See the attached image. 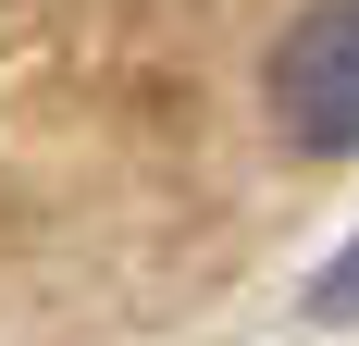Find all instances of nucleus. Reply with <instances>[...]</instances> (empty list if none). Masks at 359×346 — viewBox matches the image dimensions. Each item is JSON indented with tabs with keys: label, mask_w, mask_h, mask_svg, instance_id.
<instances>
[{
	"label": "nucleus",
	"mask_w": 359,
	"mask_h": 346,
	"mask_svg": "<svg viewBox=\"0 0 359 346\" xmlns=\"http://www.w3.org/2000/svg\"><path fill=\"white\" fill-rule=\"evenodd\" d=\"M273 124L297 148H359V0H310L273 50Z\"/></svg>",
	"instance_id": "1"
},
{
	"label": "nucleus",
	"mask_w": 359,
	"mask_h": 346,
	"mask_svg": "<svg viewBox=\"0 0 359 346\" xmlns=\"http://www.w3.org/2000/svg\"><path fill=\"white\" fill-rule=\"evenodd\" d=\"M310 310H323V321H359V235H347V260L310 284Z\"/></svg>",
	"instance_id": "2"
}]
</instances>
